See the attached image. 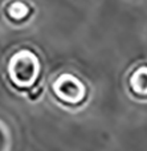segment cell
I'll return each mask as SVG.
<instances>
[{"instance_id":"5","label":"cell","mask_w":147,"mask_h":151,"mask_svg":"<svg viewBox=\"0 0 147 151\" xmlns=\"http://www.w3.org/2000/svg\"><path fill=\"white\" fill-rule=\"evenodd\" d=\"M11 150H12V133L7 123L0 119V151Z\"/></svg>"},{"instance_id":"2","label":"cell","mask_w":147,"mask_h":151,"mask_svg":"<svg viewBox=\"0 0 147 151\" xmlns=\"http://www.w3.org/2000/svg\"><path fill=\"white\" fill-rule=\"evenodd\" d=\"M48 88L53 101L69 111L82 109L90 98L89 83L82 76L72 70H60L53 74Z\"/></svg>"},{"instance_id":"1","label":"cell","mask_w":147,"mask_h":151,"mask_svg":"<svg viewBox=\"0 0 147 151\" xmlns=\"http://www.w3.org/2000/svg\"><path fill=\"white\" fill-rule=\"evenodd\" d=\"M44 64L40 52L32 45L23 44L13 48L5 57L4 76L12 90L36 101L42 93Z\"/></svg>"},{"instance_id":"4","label":"cell","mask_w":147,"mask_h":151,"mask_svg":"<svg viewBox=\"0 0 147 151\" xmlns=\"http://www.w3.org/2000/svg\"><path fill=\"white\" fill-rule=\"evenodd\" d=\"M34 15V7L27 1H7L3 4V16L7 23L21 27L29 23Z\"/></svg>"},{"instance_id":"3","label":"cell","mask_w":147,"mask_h":151,"mask_svg":"<svg viewBox=\"0 0 147 151\" xmlns=\"http://www.w3.org/2000/svg\"><path fill=\"white\" fill-rule=\"evenodd\" d=\"M125 88L133 99L147 102V61H138L125 76Z\"/></svg>"}]
</instances>
